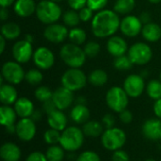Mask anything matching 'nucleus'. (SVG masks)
<instances>
[{
	"mask_svg": "<svg viewBox=\"0 0 161 161\" xmlns=\"http://www.w3.org/2000/svg\"><path fill=\"white\" fill-rule=\"evenodd\" d=\"M111 159L112 161H129V157L125 151L119 149L117 151H114V154L112 155Z\"/></svg>",
	"mask_w": 161,
	"mask_h": 161,
	"instance_id": "nucleus-43",
	"label": "nucleus"
},
{
	"mask_svg": "<svg viewBox=\"0 0 161 161\" xmlns=\"http://www.w3.org/2000/svg\"><path fill=\"white\" fill-rule=\"evenodd\" d=\"M36 15L40 22L45 25L57 23L62 16V11L58 3L51 0H41L37 4Z\"/></svg>",
	"mask_w": 161,
	"mask_h": 161,
	"instance_id": "nucleus-3",
	"label": "nucleus"
},
{
	"mask_svg": "<svg viewBox=\"0 0 161 161\" xmlns=\"http://www.w3.org/2000/svg\"><path fill=\"white\" fill-rule=\"evenodd\" d=\"M47 122L50 128L58 131H63L64 129L67 128V117L62 112V110L56 109L50 114H48Z\"/></svg>",
	"mask_w": 161,
	"mask_h": 161,
	"instance_id": "nucleus-20",
	"label": "nucleus"
},
{
	"mask_svg": "<svg viewBox=\"0 0 161 161\" xmlns=\"http://www.w3.org/2000/svg\"><path fill=\"white\" fill-rule=\"evenodd\" d=\"M149 2L153 3V4H158V3H160L161 0H148Z\"/></svg>",
	"mask_w": 161,
	"mask_h": 161,
	"instance_id": "nucleus-57",
	"label": "nucleus"
},
{
	"mask_svg": "<svg viewBox=\"0 0 161 161\" xmlns=\"http://www.w3.org/2000/svg\"><path fill=\"white\" fill-rule=\"evenodd\" d=\"M6 39L1 35L0 36V53L3 54L4 51H5V48H6Z\"/></svg>",
	"mask_w": 161,
	"mask_h": 161,
	"instance_id": "nucleus-53",
	"label": "nucleus"
},
{
	"mask_svg": "<svg viewBox=\"0 0 161 161\" xmlns=\"http://www.w3.org/2000/svg\"><path fill=\"white\" fill-rule=\"evenodd\" d=\"M62 20H63V23L66 26H69L72 28L76 27L79 25V23L81 22L79 14L76 12V10H74V9L66 11L62 15Z\"/></svg>",
	"mask_w": 161,
	"mask_h": 161,
	"instance_id": "nucleus-33",
	"label": "nucleus"
},
{
	"mask_svg": "<svg viewBox=\"0 0 161 161\" xmlns=\"http://www.w3.org/2000/svg\"><path fill=\"white\" fill-rule=\"evenodd\" d=\"M32 58L34 64L41 70H48L52 68L55 63V56L53 52L44 46L37 48L34 51Z\"/></svg>",
	"mask_w": 161,
	"mask_h": 161,
	"instance_id": "nucleus-12",
	"label": "nucleus"
},
{
	"mask_svg": "<svg viewBox=\"0 0 161 161\" xmlns=\"http://www.w3.org/2000/svg\"><path fill=\"white\" fill-rule=\"evenodd\" d=\"M91 116V112L89 108L82 104H76L71 110V118L72 120L78 125L86 124Z\"/></svg>",
	"mask_w": 161,
	"mask_h": 161,
	"instance_id": "nucleus-25",
	"label": "nucleus"
},
{
	"mask_svg": "<svg viewBox=\"0 0 161 161\" xmlns=\"http://www.w3.org/2000/svg\"><path fill=\"white\" fill-rule=\"evenodd\" d=\"M74 99H75L74 92L70 91L69 89H67L63 86L58 88L53 92L52 100L54 101L57 108L59 110L67 109L73 104Z\"/></svg>",
	"mask_w": 161,
	"mask_h": 161,
	"instance_id": "nucleus-16",
	"label": "nucleus"
},
{
	"mask_svg": "<svg viewBox=\"0 0 161 161\" xmlns=\"http://www.w3.org/2000/svg\"><path fill=\"white\" fill-rule=\"evenodd\" d=\"M0 157L4 161H19L21 150L15 143L6 142L0 148Z\"/></svg>",
	"mask_w": 161,
	"mask_h": 161,
	"instance_id": "nucleus-22",
	"label": "nucleus"
},
{
	"mask_svg": "<svg viewBox=\"0 0 161 161\" xmlns=\"http://www.w3.org/2000/svg\"><path fill=\"white\" fill-rule=\"evenodd\" d=\"M1 35L7 41H12L19 38L21 35V28L17 24L13 22L5 23L1 26Z\"/></svg>",
	"mask_w": 161,
	"mask_h": 161,
	"instance_id": "nucleus-27",
	"label": "nucleus"
},
{
	"mask_svg": "<svg viewBox=\"0 0 161 161\" xmlns=\"http://www.w3.org/2000/svg\"><path fill=\"white\" fill-rule=\"evenodd\" d=\"M37 4L34 0H16L13 9L19 17L26 18L36 13Z\"/></svg>",
	"mask_w": 161,
	"mask_h": 161,
	"instance_id": "nucleus-19",
	"label": "nucleus"
},
{
	"mask_svg": "<svg viewBox=\"0 0 161 161\" xmlns=\"http://www.w3.org/2000/svg\"><path fill=\"white\" fill-rule=\"evenodd\" d=\"M60 137H61L60 131L56 130V129H53V128L48 129L44 133V135H43L44 142L47 144H50V145H56L58 142H59Z\"/></svg>",
	"mask_w": 161,
	"mask_h": 161,
	"instance_id": "nucleus-38",
	"label": "nucleus"
},
{
	"mask_svg": "<svg viewBox=\"0 0 161 161\" xmlns=\"http://www.w3.org/2000/svg\"><path fill=\"white\" fill-rule=\"evenodd\" d=\"M76 161H101L100 157L98 154H96L93 151H85L81 153L78 158H76Z\"/></svg>",
	"mask_w": 161,
	"mask_h": 161,
	"instance_id": "nucleus-41",
	"label": "nucleus"
},
{
	"mask_svg": "<svg viewBox=\"0 0 161 161\" xmlns=\"http://www.w3.org/2000/svg\"><path fill=\"white\" fill-rule=\"evenodd\" d=\"M133 64L145 65L149 63L153 57V51L151 47L144 42H136L128 49L127 55Z\"/></svg>",
	"mask_w": 161,
	"mask_h": 161,
	"instance_id": "nucleus-8",
	"label": "nucleus"
},
{
	"mask_svg": "<svg viewBox=\"0 0 161 161\" xmlns=\"http://www.w3.org/2000/svg\"><path fill=\"white\" fill-rule=\"evenodd\" d=\"M17 91L11 84H3L0 87V101L3 105L9 106L17 101Z\"/></svg>",
	"mask_w": 161,
	"mask_h": 161,
	"instance_id": "nucleus-23",
	"label": "nucleus"
},
{
	"mask_svg": "<svg viewBox=\"0 0 161 161\" xmlns=\"http://www.w3.org/2000/svg\"><path fill=\"white\" fill-rule=\"evenodd\" d=\"M108 0H87V7L93 11H100L105 9Z\"/></svg>",
	"mask_w": 161,
	"mask_h": 161,
	"instance_id": "nucleus-40",
	"label": "nucleus"
},
{
	"mask_svg": "<svg viewBox=\"0 0 161 161\" xmlns=\"http://www.w3.org/2000/svg\"><path fill=\"white\" fill-rule=\"evenodd\" d=\"M59 143L66 151H76L84 143V133L76 126H69L62 131Z\"/></svg>",
	"mask_w": 161,
	"mask_h": 161,
	"instance_id": "nucleus-4",
	"label": "nucleus"
},
{
	"mask_svg": "<svg viewBox=\"0 0 161 161\" xmlns=\"http://www.w3.org/2000/svg\"><path fill=\"white\" fill-rule=\"evenodd\" d=\"M17 116L18 115L14 108H10L9 106H6V105L1 106V108H0V123L3 126L7 127L9 125H13L16 121Z\"/></svg>",
	"mask_w": 161,
	"mask_h": 161,
	"instance_id": "nucleus-26",
	"label": "nucleus"
},
{
	"mask_svg": "<svg viewBox=\"0 0 161 161\" xmlns=\"http://www.w3.org/2000/svg\"><path fill=\"white\" fill-rule=\"evenodd\" d=\"M143 24L139 17L134 15H127L122 19L120 29L122 33L129 38H133L142 33Z\"/></svg>",
	"mask_w": 161,
	"mask_h": 161,
	"instance_id": "nucleus-13",
	"label": "nucleus"
},
{
	"mask_svg": "<svg viewBox=\"0 0 161 161\" xmlns=\"http://www.w3.org/2000/svg\"><path fill=\"white\" fill-rule=\"evenodd\" d=\"M159 140H160V141H161V135H160V139H159Z\"/></svg>",
	"mask_w": 161,
	"mask_h": 161,
	"instance_id": "nucleus-61",
	"label": "nucleus"
},
{
	"mask_svg": "<svg viewBox=\"0 0 161 161\" xmlns=\"http://www.w3.org/2000/svg\"><path fill=\"white\" fill-rule=\"evenodd\" d=\"M8 18V9L7 8H1L0 10V19L2 21H6Z\"/></svg>",
	"mask_w": 161,
	"mask_h": 161,
	"instance_id": "nucleus-51",
	"label": "nucleus"
},
{
	"mask_svg": "<svg viewBox=\"0 0 161 161\" xmlns=\"http://www.w3.org/2000/svg\"><path fill=\"white\" fill-rule=\"evenodd\" d=\"M34 95H35L37 100L43 103V102H46V101L52 99L53 92L46 86H41V87H38L35 90Z\"/></svg>",
	"mask_w": 161,
	"mask_h": 161,
	"instance_id": "nucleus-37",
	"label": "nucleus"
},
{
	"mask_svg": "<svg viewBox=\"0 0 161 161\" xmlns=\"http://www.w3.org/2000/svg\"><path fill=\"white\" fill-rule=\"evenodd\" d=\"M159 80L161 81V72H160V75H159Z\"/></svg>",
	"mask_w": 161,
	"mask_h": 161,
	"instance_id": "nucleus-60",
	"label": "nucleus"
},
{
	"mask_svg": "<svg viewBox=\"0 0 161 161\" xmlns=\"http://www.w3.org/2000/svg\"><path fill=\"white\" fill-rule=\"evenodd\" d=\"M102 123L103 125H105L107 129L112 128L114 127V125H115V118L112 114H106L102 119Z\"/></svg>",
	"mask_w": 161,
	"mask_h": 161,
	"instance_id": "nucleus-47",
	"label": "nucleus"
},
{
	"mask_svg": "<svg viewBox=\"0 0 161 161\" xmlns=\"http://www.w3.org/2000/svg\"><path fill=\"white\" fill-rule=\"evenodd\" d=\"M69 35V31L66 25L60 24H51L47 25L43 31L44 38L53 43H60L62 42Z\"/></svg>",
	"mask_w": 161,
	"mask_h": 161,
	"instance_id": "nucleus-14",
	"label": "nucleus"
},
{
	"mask_svg": "<svg viewBox=\"0 0 161 161\" xmlns=\"http://www.w3.org/2000/svg\"><path fill=\"white\" fill-rule=\"evenodd\" d=\"M128 95L124 88L114 86L110 88L106 94V102L108 107L115 112L121 113L126 109L128 106Z\"/></svg>",
	"mask_w": 161,
	"mask_h": 161,
	"instance_id": "nucleus-7",
	"label": "nucleus"
},
{
	"mask_svg": "<svg viewBox=\"0 0 161 161\" xmlns=\"http://www.w3.org/2000/svg\"><path fill=\"white\" fill-rule=\"evenodd\" d=\"M88 82V76L79 68H70L64 72L61 76V84L63 87L72 92L83 89Z\"/></svg>",
	"mask_w": 161,
	"mask_h": 161,
	"instance_id": "nucleus-6",
	"label": "nucleus"
},
{
	"mask_svg": "<svg viewBox=\"0 0 161 161\" xmlns=\"http://www.w3.org/2000/svg\"><path fill=\"white\" fill-rule=\"evenodd\" d=\"M14 109L21 118H30L34 112V105L26 97L18 98L14 104Z\"/></svg>",
	"mask_w": 161,
	"mask_h": 161,
	"instance_id": "nucleus-21",
	"label": "nucleus"
},
{
	"mask_svg": "<svg viewBox=\"0 0 161 161\" xmlns=\"http://www.w3.org/2000/svg\"><path fill=\"white\" fill-rule=\"evenodd\" d=\"M121 20L119 14L111 9L97 11L92 20V31L97 38H108L120 29Z\"/></svg>",
	"mask_w": 161,
	"mask_h": 161,
	"instance_id": "nucleus-1",
	"label": "nucleus"
},
{
	"mask_svg": "<svg viewBox=\"0 0 161 161\" xmlns=\"http://www.w3.org/2000/svg\"><path fill=\"white\" fill-rule=\"evenodd\" d=\"M120 120L124 124H125V125L130 124L132 122V120H133V114H132V112L130 110H128V109H125L124 111H122L120 113Z\"/></svg>",
	"mask_w": 161,
	"mask_h": 161,
	"instance_id": "nucleus-46",
	"label": "nucleus"
},
{
	"mask_svg": "<svg viewBox=\"0 0 161 161\" xmlns=\"http://www.w3.org/2000/svg\"><path fill=\"white\" fill-rule=\"evenodd\" d=\"M16 0H0V6L1 8H8L15 3Z\"/></svg>",
	"mask_w": 161,
	"mask_h": 161,
	"instance_id": "nucleus-52",
	"label": "nucleus"
},
{
	"mask_svg": "<svg viewBox=\"0 0 161 161\" xmlns=\"http://www.w3.org/2000/svg\"><path fill=\"white\" fill-rule=\"evenodd\" d=\"M42 117V114H41V111H37V110H34L32 116L30 117L33 121H37V120H40Z\"/></svg>",
	"mask_w": 161,
	"mask_h": 161,
	"instance_id": "nucleus-54",
	"label": "nucleus"
},
{
	"mask_svg": "<svg viewBox=\"0 0 161 161\" xmlns=\"http://www.w3.org/2000/svg\"><path fill=\"white\" fill-rule=\"evenodd\" d=\"M27 42H33V37L31 36V35H29V34H27V35H25V38Z\"/></svg>",
	"mask_w": 161,
	"mask_h": 161,
	"instance_id": "nucleus-56",
	"label": "nucleus"
},
{
	"mask_svg": "<svg viewBox=\"0 0 161 161\" xmlns=\"http://www.w3.org/2000/svg\"><path fill=\"white\" fill-rule=\"evenodd\" d=\"M88 82L94 87H102L108 82V74L102 69H95L88 75Z\"/></svg>",
	"mask_w": 161,
	"mask_h": 161,
	"instance_id": "nucleus-28",
	"label": "nucleus"
},
{
	"mask_svg": "<svg viewBox=\"0 0 161 161\" xmlns=\"http://www.w3.org/2000/svg\"><path fill=\"white\" fill-rule=\"evenodd\" d=\"M85 102H86V99L82 96L78 97L77 98V104H82V105H85Z\"/></svg>",
	"mask_w": 161,
	"mask_h": 161,
	"instance_id": "nucleus-55",
	"label": "nucleus"
},
{
	"mask_svg": "<svg viewBox=\"0 0 161 161\" xmlns=\"http://www.w3.org/2000/svg\"><path fill=\"white\" fill-rule=\"evenodd\" d=\"M78 14H79V17H80L81 22H84V23L92 20V18H93V16H94V15H93V10H92V9H91L89 7H87V6H86L85 8H81V9L79 10Z\"/></svg>",
	"mask_w": 161,
	"mask_h": 161,
	"instance_id": "nucleus-42",
	"label": "nucleus"
},
{
	"mask_svg": "<svg viewBox=\"0 0 161 161\" xmlns=\"http://www.w3.org/2000/svg\"><path fill=\"white\" fill-rule=\"evenodd\" d=\"M68 38L72 42V43H75L76 45H81L85 42L87 39V34L85 30H83L80 27H73L69 30Z\"/></svg>",
	"mask_w": 161,
	"mask_h": 161,
	"instance_id": "nucleus-32",
	"label": "nucleus"
},
{
	"mask_svg": "<svg viewBox=\"0 0 161 161\" xmlns=\"http://www.w3.org/2000/svg\"><path fill=\"white\" fill-rule=\"evenodd\" d=\"M42 109H43L47 114H50L51 112H53L54 110H56V109H58V108H57V107H56L54 101L51 99V100H48V101H46V102H43V104H42Z\"/></svg>",
	"mask_w": 161,
	"mask_h": 161,
	"instance_id": "nucleus-48",
	"label": "nucleus"
},
{
	"mask_svg": "<svg viewBox=\"0 0 161 161\" xmlns=\"http://www.w3.org/2000/svg\"><path fill=\"white\" fill-rule=\"evenodd\" d=\"M136 6L135 0H116L113 10L118 14H128Z\"/></svg>",
	"mask_w": 161,
	"mask_h": 161,
	"instance_id": "nucleus-30",
	"label": "nucleus"
},
{
	"mask_svg": "<svg viewBox=\"0 0 161 161\" xmlns=\"http://www.w3.org/2000/svg\"><path fill=\"white\" fill-rule=\"evenodd\" d=\"M25 161H48L46 158V156L41 152H33L31 153Z\"/></svg>",
	"mask_w": 161,
	"mask_h": 161,
	"instance_id": "nucleus-45",
	"label": "nucleus"
},
{
	"mask_svg": "<svg viewBox=\"0 0 161 161\" xmlns=\"http://www.w3.org/2000/svg\"><path fill=\"white\" fill-rule=\"evenodd\" d=\"M25 79L28 84H30L32 86H36V85H39L42 81L43 75H42V74L41 73L40 70L31 69V70H29V71H27L25 73Z\"/></svg>",
	"mask_w": 161,
	"mask_h": 161,
	"instance_id": "nucleus-36",
	"label": "nucleus"
},
{
	"mask_svg": "<svg viewBox=\"0 0 161 161\" xmlns=\"http://www.w3.org/2000/svg\"><path fill=\"white\" fill-rule=\"evenodd\" d=\"M142 37L150 42H156L161 39V27L156 23L150 22L146 25H143L142 30Z\"/></svg>",
	"mask_w": 161,
	"mask_h": 161,
	"instance_id": "nucleus-24",
	"label": "nucleus"
},
{
	"mask_svg": "<svg viewBox=\"0 0 161 161\" xmlns=\"http://www.w3.org/2000/svg\"><path fill=\"white\" fill-rule=\"evenodd\" d=\"M133 62L131 61L130 58L126 55L115 58L113 61V66L118 71H128L133 67Z\"/></svg>",
	"mask_w": 161,
	"mask_h": 161,
	"instance_id": "nucleus-35",
	"label": "nucleus"
},
{
	"mask_svg": "<svg viewBox=\"0 0 161 161\" xmlns=\"http://www.w3.org/2000/svg\"><path fill=\"white\" fill-rule=\"evenodd\" d=\"M15 126V133L21 141L29 142L35 137L36 125L31 118H21V120L17 123Z\"/></svg>",
	"mask_w": 161,
	"mask_h": 161,
	"instance_id": "nucleus-15",
	"label": "nucleus"
},
{
	"mask_svg": "<svg viewBox=\"0 0 161 161\" xmlns=\"http://www.w3.org/2000/svg\"><path fill=\"white\" fill-rule=\"evenodd\" d=\"M59 56L62 61L70 68H80L85 62L87 56L79 45L75 43L64 44L59 51Z\"/></svg>",
	"mask_w": 161,
	"mask_h": 161,
	"instance_id": "nucleus-2",
	"label": "nucleus"
},
{
	"mask_svg": "<svg viewBox=\"0 0 161 161\" xmlns=\"http://www.w3.org/2000/svg\"><path fill=\"white\" fill-rule=\"evenodd\" d=\"M12 57L15 61L19 63H26L30 60V58L33 57V48L32 43L27 42L25 39L20 40L15 42V44L12 46L11 49Z\"/></svg>",
	"mask_w": 161,
	"mask_h": 161,
	"instance_id": "nucleus-10",
	"label": "nucleus"
},
{
	"mask_svg": "<svg viewBox=\"0 0 161 161\" xmlns=\"http://www.w3.org/2000/svg\"><path fill=\"white\" fill-rule=\"evenodd\" d=\"M1 75L8 84L18 85L25 79V73L21 63L17 61H7L2 66Z\"/></svg>",
	"mask_w": 161,
	"mask_h": 161,
	"instance_id": "nucleus-9",
	"label": "nucleus"
},
{
	"mask_svg": "<svg viewBox=\"0 0 161 161\" xmlns=\"http://www.w3.org/2000/svg\"><path fill=\"white\" fill-rule=\"evenodd\" d=\"M84 135L92 138H96L99 137L100 135L103 134V125L96 121H88L86 124L83 125L82 129Z\"/></svg>",
	"mask_w": 161,
	"mask_h": 161,
	"instance_id": "nucleus-29",
	"label": "nucleus"
},
{
	"mask_svg": "<svg viewBox=\"0 0 161 161\" xmlns=\"http://www.w3.org/2000/svg\"><path fill=\"white\" fill-rule=\"evenodd\" d=\"M101 47L100 44L96 42H89L84 46V52L88 58H95L100 53Z\"/></svg>",
	"mask_w": 161,
	"mask_h": 161,
	"instance_id": "nucleus-39",
	"label": "nucleus"
},
{
	"mask_svg": "<svg viewBox=\"0 0 161 161\" xmlns=\"http://www.w3.org/2000/svg\"><path fill=\"white\" fill-rule=\"evenodd\" d=\"M145 89L144 79L141 75H130L124 81V90L129 97H140Z\"/></svg>",
	"mask_w": 161,
	"mask_h": 161,
	"instance_id": "nucleus-11",
	"label": "nucleus"
},
{
	"mask_svg": "<svg viewBox=\"0 0 161 161\" xmlns=\"http://www.w3.org/2000/svg\"><path fill=\"white\" fill-rule=\"evenodd\" d=\"M45 156L48 161H62L64 158V149L58 145H51L47 149Z\"/></svg>",
	"mask_w": 161,
	"mask_h": 161,
	"instance_id": "nucleus-34",
	"label": "nucleus"
},
{
	"mask_svg": "<svg viewBox=\"0 0 161 161\" xmlns=\"http://www.w3.org/2000/svg\"><path fill=\"white\" fill-rule=\"evenodd\" d=\"M145 161H156L155 159H146Z\"/></svg>",
	"mask_w": 161,
	"mask_h": 161,
	"instance_id": "nucleus-59",
	"label": "nucleus"
},
{
	"mask_svg": "<svg viewBox=\"0 0 161 161\" xmlns=\"http://www.w3.org/2000/svg\"><path fill=\"white\" fill-rule=\"evenodd\" d=\"M139 18H140V20L142 21V23L143 25H146V24L151 22V13L148 12V11H143V12L141 13Z\"/></svg>",
	"mask_w": 161,
	"mask_h": 161,
	"instance_id": "nucleus-49",
	"label": "nucleus"
},
{
	"mask_svg": "<svg viewBox=\"0 0 161 161\" xmlns=\"http://www.w3.org/2000/svg\"><path fill=\"white\" fill-rule=\"evenodd\" d=\"M51 1H53L55 3H59V2H62L63 0H51Z\"/></svg>",
	"mask_w": 161,
	"mask_h": 161,
	"instance_id": "nucleus-58",
	"label": "nucleus"
},
{
	"mask_svg": "<svg viewBox=\"0 0 161 161\" xmlns=\"http://www.w3.org/2000/svg\"><path fill=\"white\" fill-rule=\"evenodd\" d=\"M126 142L125 131L118 127H112L105 130L101 137V142L104 148L109 151H117L121 149Z\"/></svg>",
	"mask_w": 161,
	"mask_h": 161,
	"instance_id": "nucleus-5",
	"label": "nucleus"
},
{
	"mask_svg": "<svg viewBox=\"0 0 161 161\" xmlns=\"http://www.w3.org/2000/svg\"><path fill=\"white\" fill-rule=\"evenodd\" d=\"M68 5L74 10H80L87 6V0H67Z\"/></svg>",
	"mask_w": 161,
	"mask_h": 161,
	"instance_id": "nucleus-44",
	"label": "nucleus"
},
{
	"mask_svg": "<svg viewBox=\"0 0 161 161\" xmlns=\"http://www.w3.org/2000/svg\"><path fill=\"white\" fill-rule=\"evenodd\" d=\"M143 136L152 141L160 139L161 120L160 119H149L142 125Z\"/></svg>",
	"mask_w": 161,
	"mask_h": 161,
	"instance_id": "nucleus-18",
	"label": "nucleus"
},
{
	"mask_svg": "<svg viewBox=\"0 0 161 161\" xmlns=\"http://www.w3.org/2000/svg\"><path fill=\"white\" fill-rule=\"evenodd\" d=\"M107 50L114 58L124 56L128 51V45L125 39L120 36H111L107 42Z\"/></svg>",
	"mask_w": 161,
	"mask_h": 161,
	"instance_id": "nucleus-17",
	"label": "nucleus"
},
{
	"mask_svg": "<svg viewBox=\"0 0 161 161\" xmlns=\"http://www.w3.org/2000/svg\"><path fill=\"white\" fill-rule=\"evenodd\" d=\"M146 92L153 100L161 99V81L158 79L150 80L146 86Z\"/></svg>",
	"mask_w": 161,
	"mask_h": 161,
	"instance_id": "nucleus-31",
	"label": "nucleus"
},
{
	"mask_svg": "<svg viewBox=\"0 0 161 161\" xmlns=\"http://www.w3.org/2000/svg\"><path fill=\"white\" fill-rule=\"evenodd\" d=\"M154 112L156 116L161 120V99H158L154 104Z\"/></svg>",
	"mask_w": 161,
	"mask_h": 161,
	"instance_id": "nucleus-50",
	"label": "nucleus"
}]
</instances>
